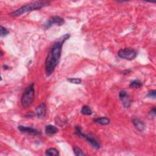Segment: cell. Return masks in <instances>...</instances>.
I'll return each mask as SVG.
<instances>
[{
    "label": "cell",
    "instance_id": "1",
    "mask_svg": "<svg viewBox=\"0 0 156 156\" xmlns=\"http://www.w3.org/2000/svg\"><path fill=\"white\" fill-rule=\"evenodd\" d=\"M70 37L69 34H66L56 41L50 48L45 61V70L47 76H50L53 73L58 66L60 58L64 44Z\"/></svg>",
    "mask_w": 156,
    "mask_h": 156
},
{
    "label": "cell",
    "instance_id": "2",
    "mask_svg": "<svg viewBox=\"0 0 156 156\" xmlns=\"http://www.w3.org/2000/svg\"><path fill=\"white\" fill-rule=\"evenodd\" d=\"M50 4L51 2L48 1H37L33 2L17 9L16 11L11 12L9 15L11 17H20L27 12L40 10L43 7L50 6Z\"/></svg>",
    "mask_w": 156,
    "mask_h": 156
},
{
    "label": "cell",
    "instance_id": "3",
    "mask_svg": "<svg viewBox=\"0 0 156 156\" xmlns=\"http://www.w3.org/2000/svg\"><path fill=\"white\" fill-rule=\"evenodd\" d=\"M35 96L34 84L32 83L23 92L21 98V104L23 107L30 106L34 102Z\"/></svg>",
    "mask_w": 156,
    "mask_h": 156
},
{
    "label": "cell",
    "instance_id": "4",
    "mask_svg": "<svg viewBox=\"0 0 156 156\" xmlns=\"http://www.w3.org/2000/svg\"><path fill=\"white\" fill-rule=\"evenodd\" d=\"M137 55V51L131 48H124L121 49L118 52V56L119 58L128 60H132L135 59Z\"/></svg>",
    "mask_w": 156,
    "mask_h": 156
},
{
    "label": "cell",
    "instance_id": "5",
    "mask_svg": "<svg viewBox=\"0 0 156 156\" xmlns=\"http://www.w3.org/2000/svg\"><path fill=\"white\" fill-rule=\"evenodd\" d=\"M64 23V20L59 16H54L51 17L48 20L46 21V23L45 24V27L46 29H48V28L51 27L52 26L54 25H58V26H62Z\"/></svg>",
    "mask_w": 156,
    "mask_h": 156
},
{
    "label": "cell",
    "instance_id": "6",
    "mask_svg": "<svg viewBox=\"0 0 156 156\" xmlns=\"http://www.w3.org/2000/svg\"><path fill=\"white\" fill-rule=\"evenodd\" d=\"M119 97L122 101L123 105L125 108H128L131 106L132 100L129 99V94L126 90H121L119 93Z\"/></svg>",
    "mask_w": 156,
    "mask_h": 156
},
{
    "label": "cell",
    "instance_id": "7",
    "mask_svg": "<svg viewBox=\"0 0 156 156\" xmlns=\"http://www.w3.org/2000/svg\"><path fill=\"white\" fill-rule=\"evenodd\" d=\"M18 129L22 132H25V133H27L32 135H39L42 134L40 131H38L36 129L33 128V127H31L19 126L18 127Z\"/></svg>",
    "mask_w": 156,
    "mask_h": 156
},
{
    "label": "cell",
    "instance_id": "8",
    "mask_svg": "<svg viewBox=\"0 0 156 156\" xmlns=\"http://www.w3.org/2000/svg\"><path fill=\"white\" fill-rule=\"evenodd\" d=\"M47 112V106L45 103H42L36 108V115L38 119L45 118Z\"/></svg>",
    "mask_w": 156,
    "mask_h": 156
},
{
    "label": "cell",
    "instance_id": "9",
    "mask_svg": "<svg viewBox=\"0 0 156 156\" xmlns=\"http://www.w3.org/2000/svg\"><path fill=\"white\" fill-rule=\"evenodd\" d=\"M84 139H86L87 142L93 146V148H94V149H99L100 148L101 145L100 143L98 142L97 140L94 138L93 135H90V134H88V135L86 134Z\"/></svg>",
    "mask_w": 156,
    "mask_h": 156
},
{
    "label": "cell",
    "instance_id": "10",
    "mask_svg": "<svg viewBox=\"0 0 156 156\" xmlns=\"http://www.w3.org/2000/svg\"><path fill=\"white\" fill-rule=\"evenodd\" d=\"M132 123L134 126L140 131H143L145 129V125L143 121L139 120L137 117L133 116L132 118Z\"/></svg>",
    "mask_w": 156,
    "mask_h": 156
},
{
    "label": "cell",
    "instance_id": "11",
    "mask_svg": "<svg viewBox=\"0 0 156 156\" xmlns=\"http://www.w3.org/2000/svg\"><path fill=\"white\" fill-rule=\"evenodd\" d=\"M59 129L58 127L52 125H48L46 126L45 127V133L47 135L51 136L58 132Z\"/></svg>",
    "mask_w": 156,
    "mask_h": 156
},
{
    "label": "cell",
    "instance_id": "12",
    "mask_svg": "<svg viewBox=\"0 0 156 156\" xmlns=\"http://www.w3.org/2000/svg\"><path fill=\"white\" fill-rule=\"evenodd\" d=\"M93 121L96 123L100 124L102 126H106L110 124V120L108 119V118L106 116L103 117H100V118H96V119H93Z\"/></svg>",
    "mask_w": 156,
    "mask_h": 156
},
{
    "label": "cell",
    "instance_id": "13",
    "mask_svg": "<svg viewBox=\"0 0 156 156\" xmlns=\"http://www.w3.org/2000/svg\"><path fill=\"white\" fill-rule=\"evenodd\" d=\"M45 155L49 156H58L59 155V151L54 148H51L45 151Z\"/></svg>",
    "mask_w": 156,
    "mask_h": 156
},
{
    "label": "cell",
    "instance_id": "14",
    "mask_svg": "<svg viewBox=\"0 0 156 156\" xmlns=\"http://www.w3.org/2000/svg\"><path fill=\"white\" fill-rule=\"evenodd\" d=\"M141 86H142V82L139 79L133 80L129 84V87L132 88H139Z\"/></svg>",
    "mask_w": 156,
    "mask_h": 156
},
{
    "label": "cell",
    "instance_id": "15",
    "mask_svg": "<svg viewBox=\"0 0 156 156\" xmlns=\"http://www.w3.org/2000/svg\"><path fill=\"white\" fill-rule=\"evenodd\" d=\"M81 112L82 114L85 115H91L92 114V111L91 110V108L88 106H84L82 107Z\"/></svg>",
    "mask_w": 156,
    "mask_h": 156
},
{
    "label": "cell",
    "instance_id": "16",
    "mask_svg": "<svg viewBox=\"0 0 156 156\" xmlns=\"http://www.w3.org/2000/svg\"><path fill=\"white\" fill-rule=\"evenodd\" d=\"M73 152L76 156H85L86 155L83 152V151L77 146H74L73 147Z\"/></svg>",
    "mask_w": 156,
    "mask_h": 156
},
{
    "label": "cell",
    "instance_id": "17",
    "mask_svg": "<svg viewBox=\"0 0 156 156\" xmlns=\"http://www.w3.org/2000/svg\"><path fill=\"white\" fill-rule=\"evenodd\" d=\"M75 134L77 136H78L79 137L81 138H84L85 137V135H86V134H84V132L82 131V129L81 128V127L77 126L75 127Z\"/></svg>",
    "mask_w": 156,
    "mask_h": 156
},
{
    "label": "cell",
    "instance_id": "18",
    "mask_svg": "<svg viewBox=\"0 0 156 156\" xmlns=\"http://www.w3.org/2000/svg\"><path fill=\"white\" fill-rule=\"evenodd\" d=\"M67 81L71 84H80L82 82V80L80 78H68Z\"/></svg>",
    "mask_w": 156,
    "mask_h": 156
},
{
    "label": "cell",
    "instance_id": "19",
    "mask_svg": "<svg viewBox=\"0 0 156 156\" xmlns=\"http://www.w3.org/2000/svg\"><path fill=\"white\" fill-rule=\"evenodd\" d=\"M9 34V31L6 29V27H3V26H1V32H0V35L1 37H6Z\"/></svg>",
    "mask_w": 156,
    "mask_h": 156
},
{
    "label": "cell",
    "instance_id": "20",
    "mask_svg": "<svg viewBox=\"0 0 156 156\" xmlns=\"http://www.w3.org/2000/svg\"><path fill=\"white\" fill-rule=\"evenodd\" d=\"M155 95H156V91L155 90H153L149 91L146 96L148 97V98H150L155 99Z\"/></svg>",
    "mask_w": 156,
    "mask_h": 156
},
{
    "label": "cell",
    "instance_id": "21",
    "mask_svg": "<svg viewBox=\"0 0 156 156\" xmlns=\"http://www.w3.org/2000/svg\"><path fill=\"white\" fill-rule=\"evenodd\" d=\"M131 72H132V70H130V69H127V70H125L123 71V72H121V73H122L123 74H125V75H126V74H129L131 73Z\"/></svg>",
    "mask_w": 156,
    "mask_h": 156
},
{
    "label": "cell",
    "instance_id": "22",
    "mask_svg": "<svg viewBox=\"0 0 156 156\" xmlns=\"http://www.w3.org/2000/svg\"><path fill=\"white\" fill-rule=\"evenodd\" d=\"M150 114L151 115H153V116H155L156 115V110H155V107H153L152 109H151V110L150 112Z\"/></svg>",
    "mask_w": 156,
    "mask_h": 156
},
{
    "label": "cell",
    "instance_id": "23",
    "mask_svg": "<svg viewBox=\"0 0 156 156\" xmlns=\"http://www.w3.org/2000/svg\"><path fill=\"white\" fill-rule=\"evenodd\" d=\"M3 68H4V70H7L9 68L8 66L6 65H4L3 66Z\"/></svg>",
    "mask_w": 156,
    "mask_h": 156
},
{
    "label": "cell",
    "instance_id": "24",
    "mask_svg": "<svg viewBox=\"0 0 156 156\" xmlns=\"http://www.w3.org/2000/svg\"><path fill=\"white\" fill-rule=\"evenodd\" d=\"M3 56V51L1 50V56L2 57Z\"/></svg>",
    "mask_w": 156,
    "mask_h": 156
}]
</instances>
